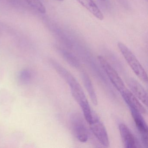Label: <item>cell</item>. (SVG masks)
<instances>
[{
  "instance_id": "6da1fadb",
  "label": "cell",
  "mask_w": 148,
  "mask_h": 148,
  "mask_svg": "<svg viewBox=\"0 0 148 148\" xmlns=\"http://www.w3.org/2000/svg\"><path fill=\"white\" fill-rule=\"evenodd\" d=\"M118 47L125 59L135 74L142 81L147 83L148 81L147 73L134 53L121 42L118 43Z\"/></svg>"
},
{
  "instance_id": "7a4b0ae2",
  "label": "cell",
  "mask_w": 148,
  "mask_h": 148,
  "mask_svg": "<svg viewBox=\"0 0 148 148\" xmlns=\"http://www.w3.org/2000/svg\"><path fill=\"white\" fill-rule=\"evenodd\" d=\"M101 66L106 73L109 78L113 85L120 93L125 90L127 88L125 87L122 79L116 71L112 66L102 56L98 57Z\"/></svg>"
},
{
  "instance_id": "3957f363",
  "label": "cell",
  "mask_w": 148,
  "mask_h": 148,
  "mask_svg": "<svg viewBox=\"0 0 148 148\" xmlns=\"http://www.w3.org/2000/svg\"><path fill=\"white\" fill-rule=\"evenodd\" d=\"M71 127L78 140L86 143L88 139V132L82 117L78 114H73L70 119Z\"/></svg>"
},
{
  "instance_id": "277c9868",
  "label": "cell",
  "mask_w": 148,
  "mask_h": 148,
  "mask_svg": "<svg viewBox=\"0 0 148 148\" xmlns=\"http://www.w3.org/2000/svg\"><path fill=\"white\" fill-rule=\"evenodd\" d=\"M89 125L91 130L100 143L105 147H109L110 142L106 129L98 117L94 112H93L92 121Z\"/></svg>"
},
{
  "instance_id": "5b68a950",
  "label": "cell",
  "mask_w": 148,
  "mask_h": 148,
  "mask_svg": "<svg viewBox=\"0 0 148 148\" xmlns=\"http://www.w3.org/2000/svg\"><path fill=\"white\" fill-rule=\"evenodd\" d=\"M136 127L141 135L145 145H148V126L142 116V114L135 110L130 109Z\"/></svg>"
},
{
  "instance_id": "8992f818",
  "label": "cell",
  "mask_w": 148,
  "mask_h": 148,
  "mask_svg": "<svg viewBox=\"0 0 148 148\" xmlns=\"http://www.w3.org/2000/svg\"><path fill=\"white\" fill-rule=\"evenodd\" d=\"M120 136L124 147L126 148H137L139 147L138 142L129 128L123 123L119 125Z\"/></svg>"
},
{
  "instance_id": "52a82bcc",
  "label": "cell",
  "mask_w": 148,
  "mask_h": 148,
  "mask_svg": "<svg viewBox=\"0 0 148 148\" xmlns=\"http://www.w3.org/2000/svg\"><path fill=\"white\" fill-rule=\"evenodd\" d=\"M120 94L130 109L137 111L142 114H146V110L145 108L139 102L136 97L132 92L126 89Z\"/></svg>"
},
{
  "instance_id": "ba28073f",
  "label": "cell",
  "mask_w": 148,
  "mask_h": 148,
  "mask_svg": "<svg viewBox=\"0 0 148 148\" xmlns=\"http://www.w3.org/2000/svg\"><path fill=\"white\" fill-rule=\"evenodd\" d=\"M128 85L132 93L137 97L142 103L147 106L148 95L143 86L136 79L131 78L128 81Z\"/></svg>"
},
{
  "instance_id": "9c48e42d",
  "label": "cell",
  "mask_w": 148,
  "mask_h": 148,
  "mask_svg": "<svg viewBox=\"0 0 148 148\" xmlns=\"http://www.w3.org/2000/svg\"><path fill=\"white\" fill-rule=\"evenodd\" d=\"M92 15L100 20L104 18L103 15L92 0H77Z\"/></svg>"
},
{
  "instance_id": "30bf717a",
  "label": "cell",
  "mask_w": 148,
  "mask_h": 148,
  "mask_svg": "<svg viewBox=\"0 0 148 148\" xmlns=\"http://www.w3.org/2000/svg\"><path fill=\"white\" fill-rule=\"evenodd\" d=\"M82 78L85 87L86 88L92 102L94 105L97 106L98 104V99L94 86L90 77L85 73H83Z\"/></svg>"
},
{
  "instance_id": "8fae6325",
  "label": "cell",
  "mask_w": 148,
  "mask_h": 148,
  "mask_svg": "<svg viewBox=\"0 0 148 148\" xmlns=\"http://www.w3.org/2000/svg\"><path fill=\"white\" fill-rule=\"evenodd\" d=\"M79 105L83 111L84 116L86 122L89 124L90 123L93 118V112L91 110L88 100L82 102Z\"/></svg>"
},
{
  "instance_id": "7c38bea8",
  "label": "cell",
  "mask_w": 148,
  "mask_h": 148,
  "mask_svg": "<svg viewBox=\"0 0 148 148\" xmlns=\"http://www.w3.org/2000/svg\"><path fill=\"white\" fill-rule=\"evenodd\" d=\"M28 5L40 13L45 14L46 12L45 7L40 0H25Z\"/></svg>"
},
{
  "instance_id": "4fadbf2b",
  "label": "cell",
  "mask_w": 148,
  "mask_h": 148,
  "mask_svg": "<svg viewBox=\"0 0 148 148\" xmlns=\"http://www.w3.org/2000/svg\"><path fill=\"white\" fill-rule=\"evenodd\" d=\"M63 54L65 59L70 65L76 68H79L80 67L79 61L74 55L65 51H64Z\"/></svg>"
},
{
  "instance_id": "5bb4252c",
  "label": "cell",
  "mask_w": 148,
  "mask_h": 148,
  "mask_svg": "<svg viewBox=\"0 0 148 148\" xmlns=\"http://www.w3.org/2000/svg\"><path fill=\"white\" fill-rule=\"evenodd\" d=\"M8 1L11 5L16 7H21L23 5L22 0H8Z\"/></svg>"
},
{
  "instance_id": "9a60e30c",
  "label": "cell",
  "mask_w": 148,
  "mask_h": 148,
  "mask_svg": "<svg viewBox=\"0 0 148 148\" xmlns=\"http://www.w3.org/2000/svg\"><path fill=\"white\" fill-rule=\"evenodd\" d=\"M21 79L24 81H27L30 78V74L28 73V71L22 72L20 75Z\"/></svg>"
},
{
  "instance_id": "2e32d148",
  "label": "cell",
  "mask_w": 148,
  "mask_h": 148,
  "mask_svg": "<svg viewBox=\"0 0 148 148\" xmlns=\"http://www.w3.org/2000/svg\"><path fill=\"white\" fill-rule=\"evenodd\" d=\"M56 1H64V0H56Z\"/></svg>"
},
{
  "instance_id": "e0dca14e",
  "label": "cell",
  "mask_w": 148,
  "mask_h": 148,
  "mask_svg": "<svg viewBox=\"0 0 148 148\" xmlns=\"http://www.w3.org/2000/svg\"><path fill=\"white\" fill-rule=\"evenodd\" d=\"M0 32H1V27H0Z\"/></svg>"
},
{
  "instance_id": "ac0fdd59",
  "label": "cell",
  "mask_w": 148,
  "mask_h": 148,
  "mask_svg": "<svg viewBox=\"0 0 148 148\" xmlns=\"http://www.w3.org/2000/svg\"><path fill=\"white\" fill-rule=\"evenodd\" d=\"M101 1H105V0H101Z\"/></svg>"
}]
</instances>
